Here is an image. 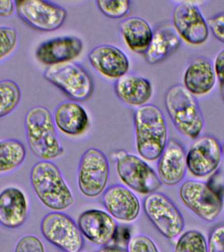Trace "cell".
<instances>
[{
  "label": "cell",
  "mask_w": 224,
  "mask_h": 252,
  "mask_svg": "<svg viewBox=\"0 0 224 252\" xmlns=\"http://www.w3.org/2000/svg\"><path fill=\"white\" fill-rule=\"evenodd\" d=\"M78 225L83 236L96 246L108 245L117 232V223L114 218L100 210L84 211L79 216Z\"/></svg>",
  "instance_id": "14"
},
{
  "label": "cell",
  "mask_w": 224,
  "mask_h": 252,
  "mask_svg": "<svg viewBox=\"0 0 224 252\" xmlns=\"http://www.w3.org/2000/svg\"><path fill=\"white\" fill-rule=\"evenodd\" d=\"M214 66L216 78L219 80L220 91L224 100V54L216 59Z\"/></svg>",
  "instance_id": "34"
},
{
  "label": "cell",
  "mask_w": 224,
  "mask_h": 252,
  "mask_svg": "<svg viewBox=\"0 0 224 252\" xmlns=\"http://www.w3.org/2000/svg\"><path fill=\"white\" fill-rule=\"evenodd\" d=\"M27 196L17 187H7L0 192V224L15 229L25 224L28 216Z\"/></svg>",
  "instance_id": "18"
},
{
  "label": "cell",
  "mask_w": 224,
  "mask_h": 252,
  "mask_svg": "<svg viewBox=\"0 0 224 252\" xmlns=\"http://www.w3.org/2000/svg\"><path fill=\"white\" fill-rule=\"evenodd\" d=\"M45 78L74 101H84L92 94L94 85L84 67L74 63L53 65L45 71Z\"/></svg>",
  "instance_id": "6"
},
{
  "label": "cell",
  "mask_w": 224,
  "mask_h": 252,
  "mask_svg": "<svg viewBox=\"0 0 224 252\" xmlns=\"http://www.w3.org/2000/svg\"><path fill=\"white\" fill-rule=\"evenodd\" d=\"M123 38L128 47L138 53H144L152 38L153 32L145 20L131 17L120 25Z\"/></svg>",
  "instance_id": "24"
},
{
  "label": "cell",
  "mask_w": 224,
  "mask_h": 252,
  "mask_svg": "<svg viewBox=\"0 0 224 252\" xmlns=\"http://www.w3.org/2000/svg\"><path fill=\"white\" fill-rule=\"evenodd\" d=\"M41 232L49 243L64 252H81L84 247V236L78 224L68 215L52 212L41 222Z\"/></svg>",
  "instance_id": "9"
},
{
  "label": "cell",
  "mask_w": 224,
  "mask_h": 252,
  "mask_svg": "<svg viewBox=\"0 0 224 252\" xmlns=\"http://www.w3.org/2000/svg\"><path fill=\"white\" fill-rule=\"evenodd\" d=\"M207 240L196 230L185 232L178 238L174 252H207Z\"/></svg>",
  "instance_id": "27"
},
{
  "label": "cell",
  "mask_w": 224,
  "mask_h": 252,
  "mask_svg": "<svg viewBox=\"0 0 224 252\" xmlns=\"http://www.w3.org/2000/svg\"><path fill=\"white\" fill-rule=\"evenodd\" d=\"M19 43L17 31L9 27H0V62L13 54Z\"/></svg>",
  "instance_id": "29"
},
{
  "label": "cell",
  "mask_w": 224,
  "mask_h": 252,
  "mask_svg": "<svg viewBox=\"0 0 224 252\" xmlns=\"http://www.w3.org/2000/svg\"><path fill=\"white\" fill-rule=\"evenodd\" d=\"M110 176V166L106 155L100 150L90 148L81 157L78 185L80 192L88 198H96L106 190Z\"/></svg>",
  "instance_id": "10"
},
{
  "label": "cell",
  "mask_w": 224,
  "mask_h": 252,
  "mask_svg": "<svg viewBox=\"0 0 224 252\" xmlns=\"http://www.w3.org/2000/svg\"><path fill=\"white\" fill-rule=\"evenodd\" d=\"M179 196L185 206L205 222H213L223 209L222 192L210 183L185 181L181 185Z\"/></svg>",
  "instance_id": "5"
},
{
  "label": "cell",
  "mask_w": 224,
  "mask_h": 252,
  "mask_svg": "<svg viewBox=\"0 0 224 252\" xmlns=\"http://www.w3.org/2000/svg\"><path fill=\"white\" fill-rule=\"evenodd\" d=\"M15 8V1L11 0H0V17H10L13 15Z\"/></svg>",
  "instance_id": "35"
},
{
  "label": "cell",
  "mask_w": 224,
  "mask_h": 252,
  "mask_svg": "<svg viewBox=\"0 0 224 252\" xmlns=\"http://www.w3.org/2000/svg\"><path fill=\"white\" fill-rule=\"evenodd\" d=\"M128 252H159L154 242L143 234L135 236L130 240Z\"/></svg>",
  "instance_id": "30"
},
{
  "label": "cell",
  "mask_w": 224,
  "mask_h": 252,
  "mask_svg": "<svg viewBox=\"0 0 224 252\" xmlns=\"http://www.w3.org/2000/svg\"><path fill=\"white\" fill-rule=\"evenodd\" d=\"M136 144L138 153L143 159H158L168 142V132L164 115L153 104L138 108L134 114Z\"/></svg>",
  "instance_id": "2"
},
{
  "label": "cell",
  "mask_w": 224,
  "mask_h": 252,
  "mask_svg": "<svg viewBox=\"0 0 224 252\" xmlns=\"http://www.w3.org/2000/svg\"><path fill=\"white\" fill-rule=\"evenodd\" d=\"M82 41L76 36H60L41 43L35 56L43 64L53 65L70 62L82 53Z\"/></svg>",
  "instance_id": "17"
},
{
  "label": "cell",
  "mask_w": 224,
  "mask_h": 252,
  "mask_svg": "<svg viewBox=\"0 0 224 252\" xmlns=\"http://www.w3.org/2000/svg\"><path fill=\"white\" fill-rule=\"evenodd\" d=\"M96 252H128V250L121 246L108 244V245L102 246Z\"/></svg>",
  "instance_id": "36"
},
{
  "label": "cell",
  "mask_w": 224,
  "mask_h": 252,
  "mask_svg": "<svg viewBox=\"0 0 224 252\" xmlns=\"http://www.w3.org/2000/svg\"><path fill=\"white\" fill-rule=\"evenodd\" d=\"M102 202L112 218L121 221H133L140 212L139 198L123 185H114L106 189L102 194Z\"/></svg>",
  "instance_id": "15"
},
{
  "label": "cell",
  "mask_w": 224,
  "mask_h": 252,
  "mask_svg": "<svg viewBox=\"0 0 224 252\" xmlns=\"http://www.w3.org/2000/svg\"><path fill=\"white\" fill-rule=\"evenodd\" d=\"M173 25L180 38L191 45L202 44L209 35V27L196 4L183 1L175 7Z\"/></svg>",
  "instance_id": "13"
},
{
  "label": "cell",
  "mask_w": 224,
  "mask_h": 252,
  "mask_svg": "<svg viewBox=\"0 0 224 252\" xmlns=\"http://www.w3.org/2000/svg\"><path fill=\"white\" fill-rule=\"evenodd\" d=\"M100 11L111 19H120L129 12L131 1L129 0H99L96 1Z\"/></svg>",
  "instance_id": "28"
},
{
  "label": "cell",
  "mask_w": 224,
  "mask_h": 252,
  "mask_svg": "<svg viewBox=\"0 0 224 252\" xmlns=\"http://www.w3.org/2000/svg\"><path fill=\"white\" fill-rule=\"evenodd\" d=\"M187 153L175 139H170L157 161V175L161 184L176 186L184 179L187 171Z\"/></svg>",
  "instance_id": "16"
},
{
  "label": "cell",
  "mask_w": 224,
  "mask_h": 252,
  "mask_svg": "<svg viewBox=\"0 0 224 252\" xmlns=\"http://www.w3.org/2000/svg\"><path fill=\"white\" fill-rule=\"evenodd\" d=\"M33 192L46 208L54 212L67 210L74 204L72 191L58 167L51 161L35 163L30 171Z\"/></svg>",
  "instance_id": "1"
},
{
  "label": "cell",
  "mask_w": 224,
  "mask_h": 252,
  "mask_svg": "<svg viewBox=\"0 0 224 252\" xmlns=\"http://www.w3.org/2000/svg\"><path fill=\"white\" fill-rule=\"evenodd\" d=\"M118 176L129 188L141 194L155 192L161 186L158 175L146 162L123 151L113 155Z\"/></svg>",
  "instance_id": "7"
},
{
  "label": "cell",
  "mask_w": 224,
  "mask_h": 252,
  "mask_svg": "<svg viewBox=\"0 0 224 252\" xmlns=\"http://www.w3.org/2000/svg\"><path fill=\"white\" fill-rule=\"evenodd\" d=\"M222 158L221 144L211 135L198 137L187 153V169L195 177L203 178L215 172Z\"/></svg>",
  "instance_id": "12"
},
{
  "label": "cell",
  "mask_w": 224,
  "mask_h": 252,
  "mask_svg": "<svg viewBox=\"0 0 224 252\" xmlns=\"http://www.w3.org/2000/svg\"><path fill=\"white\" fill-rule=\"evenodd\" d=\"M165 102L169 117L179 133L191 139L200 137L204 118L194 94L184 86L175 85L167 91Z\"/></svg>",
  "instance_id": "4"
},
{
  "label": "cell",
  "mask_w": 224,
  "mask_h": 252,
  "mask_svg": "<svg viewBox=\"0 0 224 252\" xmlns=\"http://www.w3.org/2000/svg\"><path fill=\"white\" fill-rule=\"evenodd\" d=\"M21 100V91L17 83L11 80L0 81V118L11 114Z\"/></svg>",
  "instance_id": "26"
},
{
  "label": "cell",
  "mask_w": 224,
  "mask_h": 252,
  "mask_svg": "<svg viewBox=\"0 0 224 252\" xmlns=\"http://www.w3.org/2000/svg\"><path fill=\"white\" fill-rule=\"evenodd\" d=\"M207 23L214 37L224 43V12L209 18Z\"/></svg>",
  "instance_id": "33"
},
{
  "label": "cell",
  "mask_w": 224,
  "mask_h": 252,
  "mask_svg": "<svg viewBox=\"0 0 224 252\" xmlns=\"http://www.w3.org/2000/svg\"><path fill=\"white\" fill-rule=\"evenodd\" d=\"M216 80L213 63L209 59L197 57L186 69L184 86L194 95H204L213 89Z\"/></svg>",
  "instance_id": "20"
},
{
  "label": "cell",
  "mask_w": 224,
  "mask_h": 252,
  "mask_svg": "<svg viewBox=\"0 0 224 252\" xmlns=\"http://www.w3.org/2000/svg\"><path fill=\"white\" fill-rule=\"evenodd\" d=\"M90 64L96 71L110 78L125 76L129 68V61L125 53L110 45L96 47L88 54Z\"/></svg>",
  "instance_id": "19"
},
{
  "label": "cell",
  "mask_w": 224,
  "mask_h": 252,
  "mask_svg": "<svg viewBox=\"0 0 224 252\" xmlns=\"http://www.w3.org/2000/svg\"><path fill=\"white\" fill-rule=\"evenodd\" d=\"M15 4L20 19L37 31H56L62 27L66 20V10L51 1L18 0Z\"/></svg>",
  "instance_id": "11"
},
{
  "label": "cell",
  "mask_w": 224,
  "mask_h": 252,
  "mask_svg": "<svg viewBox=\"0 0 224 252\" xmlns=\"http://www.w3.org/2000/svg\"><path fill=\"white\" fill-rule=\"evenodd\" d=\"M53 120L58 129L68 135H80L85 131L88 125L85 110L75 101H67L60 104L55 110Z\"/></svg>",
  "instance_id": "22"
},
{
  "label": "cell",
  "mask_w": 224,
  "mask_h": 252,
  "mask_svg": "<svg viewBox=\"0 0 224 252\" xmlns=\"http://www.w3.org/2000/svg\"><path fill=\"white\" fill-rule=\"evenodd\" d=\"M25 128L28 145L35 157L51 161L62 155L54 120L46 108L36 106L29 110L26 114Z\"/></svg>",
  "instance_id": "3"
},
{
  "label": "cell",
  "mask_w": 224,
  "mask_h": 252,
  "mask_svg": "<svg viewBox=\"0 0 224 252\" xmlns=\"http://www.w3.org/2000/svg\"><path fill=\"white\" fill-rule=\"evenodd\" d=\"M181 44V38L174 27L164 26L153 32L152 38L144 53L149 64L162 62L172 54Z\"/></svg>",
  "instance_id": "23"
},
{
  "label": "cell",
  "mask_w": 224,
  "mask_h": 252,
  "mask_svg": "<svg viewBox=\"0 0 224 252\" xmlns=\"http://www.w3.org/2000/svg\"><path fill=\"white\" fill-rule=\"evenodd\" d=\"M207 246V252H224V223L212 228L208 236Z\"/></svg>",
  "instance_id": "32"
},
{
  "label": "cell",
  "mask_w": 224,
  "mask_h": 252,
  "mask_svg": "<svg viewBox=\"0 0 224 252\" xmlns=\"http://www.w3.org/2000/svg\"><path fill=\"white\" fill-rule=\"evenodd\" d=\"M14 252H45L43 242L36 236L27 234L19 240Z\"/></svg>",
  "instance_id": "31"
},
{
  "label": "cell",
  "mask_w": 224,
  "mask_h": 252,
  "mask_svg": "<svg viewBox=\"0 0 224 252\" xmlns=\"http://www.w3.org/2000/svg\"><path fill=\"white\" fill-rule=\"evenodd\" d=\"M221 151L222 157L224 158V141L221 144Z\"/></svg>",
  "instance_id": "37"
},
{
  "label": "cell",
  "mask_w": 224,
  "mask_h": 252,
  "mask_svg": "<svg viewBox=\"0 0 224 252\" xmlns=\"http://www.w3.org/2000/svg\"><path fill=\"white\" fill-rule=\"evenodd\" d=\"M115 92L124 103L140 107L148 101L152 94V88L146 78L125 74L116 81Z\"/></svg>",
  "instance_id": "21"
},
{
  "label": "cell",
  "mask_w": 224,
  "mask_h": 252,
  "mask_svg": "<svg viewBox=\"0 0 224 252\" xmlns=\"http://www.w3.org/2000/svg\"><path fill=\"white\" fill-rule=\"evenodd\" d=\"M26 157L27 149L21 141L13 139L0 141V174L19 168Z\"/></svg>",
  "instance_id": "25"
},
{
  "label": "cell",
  "mask_w": 224,
  "mask_h": 252,
  "mask_svg": "<svg viewBox=\"0 0 224 252\" xmlns=\"http://www.w3.org/2000/svg\"><path fill=\"white\" fill-rule=\"evenodd\" d=\"M145 216L165 238L174 239L184 228L182 214L174 203L161 192L147 195L143 201Z\"/></svg>",
  "instance_id": "8"
}]
</instances>
